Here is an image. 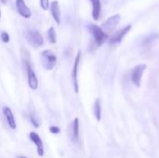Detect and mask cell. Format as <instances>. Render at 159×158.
<instances>
[{
  "label": "cell",
  "instance_id": "13",
  "mask_svg": "<svg viewBox=\"0 0 159 158\" xmlns=\"http://www.w3.org/2000/svg\"><path fill=\"white\" fill-rule=\"evenodd\" d=\"M92 4V18L94 20H98L101 16V10H102V4L101 0H90Z\"/></svg>",
  "mask_w": 159,
  "mask_h": 158
},
{
  "label": "cell",
  "instance_id": "7",
  "mask_svg": "<svg viewBox=\"0 0 159 158\" xmlns=\"http://www.w3.org/2000/svg\"><path fill=\"white\" fill-rule=\"evenodd\" d=\"M80 60H81V51H78L75 59V62H74V66H73V71H72V79H73V85H74V89L75 93L79 92V86H78V68H79V63H80Z\"/></svg>",
  "mask_w": 159,
  "mask_h": 158
},
{
  "label": "cell",
  "instance_id": "9",
  "mask_svg": "<svg viewBox=\"0 0 159 158\" xmlns=\"http://www.w3.org/2000/svg\"><path fill=\"white\" fill-rule=\"evenodd\" d=\"M131 30V25L130 24H129V25H127L126 27H124L123 29H121V30H119V31H117L111 38H110V40H109V43L110 44H117V43H120L122 40H123V38L125 37V35L129 32Z\"/></svg>",
  "mask_w": 159,
  "mask_h": 158
},
{
  "label": "cell",
  "instance_id": "5",
  "mask_svg": "<svg viewBox=\"0 0 159 158\" xmlns=\"http://www.w3.org/2000/svg\"><path fill=\"white\" fill-rule=\"evenodd\" d=\"M25 67H26V73H27V82L28 86L32 90H36L38 88V78L33 70L31 64L28 61H25Z\"/></svg>",
  "mask_w": 159,
  "mask_h": 158
},
{
  "label": "cell",
  "instance_id": "21",
  "mask_svg": "<svg viewBox=\"0 0 159 158\" xmlns=\"http://www.w3.org/2000/svg\"><path fill=\"white\" fill-rule=\"evenodd\" d=\"M19 158H28V157H25V156H20V157Z\"/></svg>",
  "mask_w": 159,
  "mask_h": 158
},
{
  "label": "cell",
  "instance_id": "16",
  "mask_svg": "<svg viewBox=\"0 0 159 158\" xmlns=\"http://www.w3.org/2000/svg\"><path fill=\"white\" fill-rule=\"evenodd\" d=\"M48 40L51 44H55L57 41V36H56V31L54 27H50L48 31Z\"/></svg>",
  "mask_w": 159,
  "mask_h": 158
},
{
  "label": "cell",
  "instance_id": "14",
  "mask_svg": "<svg viewBox=\"0 0 159 158\" xmlns=\"http://www.w3.org/2000/svg\"><path fill=\"white\" fill-rule=\"evenodd\" d=\"M93 112H94V115H95L96 120L101 121V119H102V106H101V100L99 98H97L95 102H94Z\"/></svg>",
  "mask_w": 159,
  "mask_h": 158
},
{
  "label": "cell",
  "instance_id": "19",
  "mask_svg": "<svg viewBox=\"0 0 159 158\" xmlns=\"http://www.w3.org/2000/svg\"><path fill=\"white\" fill-rule=\"evenodd\" d=\"M49 132L52 133V134L57 135V134H59L61 132V129L59 127H57V126H51V127H49Z\"/></svg>",
  "mask_w": 159,
  "mask_h": 158
},
{
  "label": "cell",
  "instance_id": "4",
  "mask_svg": "<svg viewBox=\"0 0 159 158\" xmlns=\"http://www.w3.org/2000/svg\"><path fill=\"white\" fill-rule=\"evenodd\" d=\"M146 69V64H139L135 66L130 74V80L131 82L136 86V87H141V82H142V77L143 74V72Z\"/></svg>",
  "mask_w": 159,
  "mask_h": 158
},
{
  "label": "cell",
  "instance_id": "8",
  "mask_svg": "<svg viewBox=\"0 0 159 158\" xmlns=\"http://www.w3.org/2000/svg\"><path fill=\"white\" fill-rule=\"evenodd\" d=\"M29 138H30L31 142L35 145L37 155L40 157H43L45 156V148H44V144H43V142H42L40 136L36 132L31 131L30 134H29Z\"/></svg>",
  "mask_w": 159,
  "mask_h": 158
},
{
  "label": "cell",
  "instance_id": "12",
  "mask_svg": "<svg viewBox=\"0 0 159 158\" xmlns=\"http://www.w3.org/2000/svg\"><path fill=\"white\" fill-rule=\"evenodd\" d=\"M50 10H51V15L53 19L55 20L56 23L60 24L61 23V8H60V4L58 1H53L50 5Z\"/></svg>",
  "mask_w": 159,
  "mask_h": 158
},
{
  "label": "cell",
  "instance_id": "3",
  "mask_svg": "<svg viewBox=\"0 0 159 158\" xmlns=\"http://www.w3.org/2000/svg\"><path fill=\"white\" fill-rule=\"evenodd\" d=\"M89 33L92 34L93 39L97 46H102L107 39V34L102 31V29L96 24H89L88 26Z\"/></svg>",
  "mask_w": 159,
  "mask_h": 158
},
{
  "label": "cell",
  "instance_id": "20",
  "mask_svg": "<svg viewBox=\"0 0 159 158\" xmlns=\"http://www.w3.org/2000/svg\"><path fill=\"white\" fill-rule=\"evenodd\" d=\"M40 5L44 10H47L49 7V0H40Z\"/></svg>",
  "mask_w": 159,
  "mask_h": 158
},
{
  "label": "cell",
  "instance_id": "17",
  "mask_svg": "<svg viewBox=\"0 0 159 158\" xmlns=\"http://www.w3.org/2000/svg\"><path fill=\"white\" fill-rule=\"evenodd\" d=\"M29 119H30V122L32 123V125L34 127V128H39V123H38V121L36 120V118H35V116L34 115H29Z\"/></svg>",
  "mask_w": 159,
  "mask_h": 158
},
{
  "label": "cell",
  "instance_id": "10",
  "mask_svg": "<svg viewBox=\"0 0 159 158\" xmlns=\"http://www.w3.org/2000/svg\"><path fill=\"white\" fill-rule=\"evenodd\" d=\"M3 115H4L5 118H6L7 126L11 129H17V124H16L15 116H14V114H13L12 110L9 107L5 106V107H3Z\"/></svg>",
  "mask_w": 159,
  "mask_h": 158
},
{
  "label": "cell",
  "instance_id": "15",
  "mask_svg": "<svg viewBox=\"0 0 159 158\" xmlns=\"http://www.w3.org/2000/svg\"><path fill=\"white\" fill-rule=\"evenodd\" d=\"M72 135L74 140H77L79 138V119L75 117L72 123Z\"/></svg>",
  "mask_w": 159,
  "mask_h": 158
},
{
  "label": "cell",
  "instance_id": "18",
  "mask_svg": "<svg viewBox=\"0 0 159 158\" xmlns=\"http://www.w3.org/2000/svg\"><path fill=\"white\" fill-rule=\"evenodd\" d=\"M0 38L2 40V42L4 43H8L9 42V34L7 32H2L0 34Z\"/></svg>",
  "mask_w": 159,
  "mask_h": 158
},
{
  "label": "cell",
  "instance_id": "2",
  "mask_svg": "<svg viewBox=\"0 0 159 158\" xmlns=\"http://www.w3.org/2000/svg\"><path fill=\"white\" fill-rule=\"evenodd\" d=\"M27 42L34 47H39L44 45V38L42 34L36 30H28L24 33Z\"/></svg>",
  "mask_w": 159,
  "mask_h": 158
},
{
  "label": "cell",
  "instance_id": "1",
  "mask_svg": "<svg viewBox=\"0 0 159 158\" xmlns=\"http://www.w3.org/2000/svg\"><path fill=\"white\" fill-rule=\"evenodd\" d=\"M41 62L46 70H52L57 62V57L52 50L46 49L41 52Z\"/></svg>",
  "mask_w": 159,
  "mask_h": 158
},
{
  "label": "cell",
  "instance_id": "22",
  "mask_svg": "<svg viewBox=\"0 0 159 158\" xmlns=\"http://www.w3.org/2000/svg\"><path fill=\"white\" fill-rule=\"evenodd\" d=\"M0 17H1V12H0Z\"/></svg>",
  "mask_w": 159,
  "mask_h": 158
},
{
  "label": "cell",
  "instance_id": "11",
  "mask_svg": "<svg viewBox=\"0 0 159 158\" xmlns=\"http://www.w3.org/2000/svg\"><path fill=\"white\" fill-rule=\"evenodd\" d=\"M16 9L18 13L25 19H29L32 16L31 9L27 7L24 0H16Z\"/></svg>",
  "mask_w": 159,
  "mask_h": 158
},
{
  "label": "cell",
  "instance_id": "6",
  "mask_svg": "<svg viewBox=\"0 0 159 158\" xmlns=\"http://www.w3.org/2000/svg\"><path fill=\"white\" fill-rule=\"evenodd\" d=\"M120 19H121V17H120L119 14L113 15V16L109 17L105 21L102 22L101 28H102V31L107 34L108 33L112 32V31L116 27V25H117V24L119 23V21H120Z\"/></svg>",
  "mask_w": 159,
  "mask_h": 158
}]
</instances>
